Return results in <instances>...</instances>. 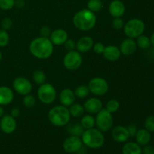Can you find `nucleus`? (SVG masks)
<instances>
[{
	"label": "nucleus",
	"mask_w": 154,
	"mask_h": 154,
	"mask_svg": "<svg viewBox=\"0 0 154 154\" xmlns=\"http://www.w3.org/2000/svg\"><path fill=\"white\" fill-rule=\"evenodd\" d=\"M29 51L35 57L41 60L48 59L54 52V45L48 38L38 37L32 41Z\"/></svg>",
	"instance_id": "f257e3e1"
},
{
	"label": "nucleus",
	"mask_w": 154,
	"mask_h": 154,
	"mask_svg": "<svg viewBox=\"0 0 154 154\" xmlns=\"http://www.w3.org/2000/svg\"><path fill=\"white\" fill-rule=\"evenodd\" d=\"M73 23L78 29L89 31L94 28L96 23V16L94 12L87 9H82L75 14Z\"/></svg>",
	"instance_id": "f03ea898"
},
{
	"label": "nucleus",
	"mask_w": 154,
	"mask_h": 154,
	"mask_svg": "<svg viewBox=\"0 0 154 154\" xmlns=\"http://www.w3.org/2000/svg\"><path fill=\"white\" fill-rule=\"evenodd\" d=\"M81 137L83 144L90 148H100L105 143V137L102 132L99 129L95 128L86 129Z\"/></svg>",
	"instance_id": "7ed1b4c3"
},
{
	"label": "nucleus",
	"mask_w": 154,
	"mask_h": 154,
	"mask_svg": "<svg viewBox=\"0 0 154 154\" xmlns=\"http://www.w3.org/2000/svg\"><path fill=\"white\" fill-rule=\"evenodd\" d=\"M71 114L67 107L57 105L51 108L48 112V119L56 126H64L70 120Z\"/></svg>",
	"instance_id": "20e7f679"
},
{
	"label": "nucleus",
	"mask_w": 154,
	"mask_h": 154,
	"mask_svg": "<svg viewBox=\"0 0 154 154\" xmlns=\"http://www.w3.org/2000/svg\"><path fill=\"white\" fill-rule=\"evenodd\" d=\"M124 32L129 38H137L143 34L145 29V24L143 20L137 18L129 20L123 26Z\"/></svg>",
	"instance_id": "39448f33"
},
{
	"label": "nucleus",
	"mask_w": 154,
	"mask_h": 154,
	"mask_svg": "<svg viewBox=\"0 0 154 154\" xmlns=\"http://www.w3.org/2000/svg\"><path fill=\"white\" fill-rule=\"evenodd\" d=\"M38 97L42 103L50 105L55 101L57 91L54 86L48 83H45L39 87L38 90Z\"/></svg>",
	"instance_id": "423d86ee"
},
{
	"label": "nucleus",
	"mask_w": 154,
	"mask_h": 154,
	"mask_svg": "<svg viewBox=\"0 0 154 154\" xmlns=\"http://www.w3.org/2000/svg\"><path fill=\"white\" fill-rule=\"evenodd\" d=\"M96 114L97 115L95 120L98 129H99L101 132L109 131L112 128L114 123L112 114L107 109H102Z\"/></svg>",
	"instance_id": "0eeeda50"
},
{
	"label": "nucleus",
	"mask_w": 154,
	"mask_h": 154,
	"mask_svg": "<svg viewBox=\"0 0 154 154\" xmlns=\"http://www.w3.org/2000/svg\"><path fill=\"white\" fill-rule=\"evenodd\" d=\"M88 88L90 92L96 96H101L106 94L109 89L108 82L104 78L96 77L90 80L89 82Z\"/></svg>",
	"instance_id": "6e6552de"
},
{
	"label": "nucleus",
	"mask_w": 154,
	"mask_h": 154,
	"mask_svg": "<svg viewBox=\"0 0 154 154\" xmlns=\"http://www.w3.org/2000/svg\"><path fill=\"white\" fill-rule=\"evenodd\" d=\"M83 62L81 54L78 51H69L63 58V65L70 71H75L81 66Z\"/></svg>",
	"instance_id": "1a4fd4ad"
},
{
	"label": "nucleus",
	"mask_w": 154,
	"mask_h": 154,
	"mask_svg": "<svg viewBox=\"0 0 154 154\" xmlns=\"http://www.w3.org/2000/svg\"><path fill=\"white\" fill-rule=\"evenodd\" d=\"M13 87L15 91L20 95L26 96L29 94L32 89L31 82L24 77H18L13 82Z\"/></svg>",
	"instance_id": "9d476101"
},
{
	"label": "nucleus",
	"mask_w": 154,
	"mask_h": 154,
	"mask_svg": "<svg viewBox=\"0 0 154 154\" xmlns=\"http://www.w3.org/2000/svg\"><path fill=\"white\" fill-rule=\"evenodd\" d=\"M83 142L80 137L71 135L68 137L63 142V149L69 153H75L82 147Z\"/></svg>",
	"instance_id": "9b49d317"
},
{
	"label": "nucleus",
	"mask_w": 154,
	"mask_h": 154,
	"mask_svg": "<svg viewBox=\"0 0 154 154\" xmlns=\"http://www.w3.org/2000/svg\"><path fill=\"white\" fill-rule=\"evenodd\" d=\"M17 122L14 117L9 114L3 115L0 120V129L4 133L11 134L16 129Z\"/></svg>",
	"instance_id": "f8f14e48"
},
{
	"label": "nucleus",
	"mask_w": 154,
	"mask_h": 154,
	"mask_svg": "<svg viewBox=\"0 0 154 154\" xmlns=\"http://www.w3.org/2000/svg\"><path fill=\"white\" fill-rule=\"evenodd\" d=\"M102 102L98 98H90L87 99L84 105V110L90 114L99 113L102 109Z\"/></svg>",
	"instance_id": "ddd939ff"
},
{
	"label": "nucleus",
	"mask_w": 154,
	"mask_h": 154,
	"mask_svg": "<svg viewBox=\"0 0 154 154\" xmlns=\"http://www.w3.org/2000/svg\"><path fill=\"white\" fill-rule=\"evenodd\" d=\"M111 135L113 139L119 143L126 142L130 137L127 128L123 126H117L114 127L111 132Z\"/></svg>",
	"instance_id": "4468645a"
},
{
	"label": "nucleus",
	"mask_w": 154,
	"mask_h": 154,
	"mask_svg": "<svg viewBox=\"0 0 154 154\" xmlns=\"http://www.w3.org/2000/svg\"><path fill=\"white\" fill-rule=\"evenodd\" d=\"M126 8L123 2L120 0H113L109 5L110 14L114 18L120 17L125 14Z\"/></svg>",
	"instance_id": "2eb2a0df"
},
{
	"label": "nucleus",
	"mask_w": 154,
	"mask_h": 154,
	"mask_svg": "<svg viewBox=\"0 0 154 154\" xmlns=\"http://www.w3.org/2000/svg\"><path fill=\"white\" fill-rule=\"evenodd\" d=\"M103 56L107 60L110 62H115L120 59L121 52L120 48L115 45H108L105 47L103 51Z\"/></svg>",
	"instance_id": "dca6fc26"
},
{
	"label": "nucleus",
	"mask_w": 154,
	"mask_h": 154,
	"mask_svg": "<svg viewBox=\"0 0 154 154\" xmlns=\"http://www.w3.org/2000/svg\"><path fill=\"white\" fill-rule=\"evenodd\" d=\"M50 40L52 42L53 45H64L65 42L68 39V33L62 29H58L51 32L50 35Z\"/></svg>",
	"instance_id": "f3484780"
},
{
	"label": "nucleus",
	"mask_w": 154,
	"mask_h": 154,
	"mask_svg": "<svg viewBox=\"0 0 154 154\" xmlns=\"http://www.w3.org/2000/svg\"><path fill=\"white\" fill-rule=\"evenodd\" d=\"M137 49V44L132 38L125 39L122 42L121 45L120 47V51L121 54L125 56H130L132 55L135 52Z\"/></svg>",
	"instance_id": "a211bd4d"
},
{
	"label": "nucleus",
	"mask_w": 154,
	"mask_h": 154,
	"mask_svg": "<svg viewBox=\"0 0 154 154\" xmlns=\"http://www.w3.org/2000/svg\"><path fill=\"white\" fill-rule=\"evenodd\" d=\"M75 93L69 88L64 89L60 94V101L63 106L70 107L75 101Z\"/></svg>",
	"instance_id": "6ab92c4d"
},
{
	"label": "nucleus",
	"mask_w": 154,
	"mask_h": 154,
	"mask_svg": "<svg viewBox=\"0 0 154 154\" xmlns=\"http://www.w3.org/2000/svg\"><path fill=\"white\" fill-rule=\"evenodd\" d=\"M94 42L93 38L89 36H84L81 38L76 43V48L78 52L87 53L93 48Z\"/></svg>",
	"instance_id": "aec40b11"
},
{
	"label": "nucleus",
	"mask_w": 154,
	"mask_h": 154,
	"mask_svg": "<svg viewBox=\"0 0 154 154\" xmlns=\"http://www.w3.org/2000/svg\"><path fill=\"white\" fill-rule=\"evenodd\" d=\"M14 99V93L9 87H0V105H9Z\"/></svg>",
	"instance_id": "412c9836"
},
{
	"label": "nucleus",
	"mask_w": 154,
	"mask_h": 154,
	"mask_svg": "<svg viewBox=\"0 0 154 154\" xmlns=\"http://www.w3.org/2000/svg\"><path fill=\"white\" fill-rule=\"evenodd\" d=\"M135 139L137 144L140 146H145L149 144L151 139V135L149 131L145 129H141L137 131L135 134Z\"/></svg>",
	"instance_id": "4be33fe9"
},
{
	"label": "nucleus",
	"mask_w": 154,
	"mask_h": 154,
	"mask_svg": "<svg viewBox=\"0 0 154 154\" xmlns=\"http://www.w3.org/2000/svg\"><path fill=\"white\" fill-rule=\"evenodd\" d=\"M123 154H142L141 146L135 142H128L122 149Z\"/></svg>",
	"instance_id": "5701e85b"
},
{
	"label": "nucleus",
	"mask_w": 154,
	"mask_h": 154,
	"mask_svg": "<svg viewBox=\"0 0 154 154\" xmlns=\"http://www.w3.org/2000/svg\"><path fill=\"white\" fill-rule=\"evenodd\" d=\"M68 132L71 134V135H75V136H81L84 133V129L81 126V123H73L70 124L67 128Z\"/></svg>",
	"instance_id": "b1692460"
},
{
	"label": "nucleus",
	"mask_w": 154,
	"mask_h": 154,
	"mask_svg": "<svg viewBox=\"0 0 154 154\" xmlns=\"http://www.w3.org/2000/svg\"><path fill=\"white\" fill-rule=\"evenodd\" d=\"M81 124L84 129H92V128L94 127L95 124H96V120L93 116L90 115V114H87V115L84 116L82 117L81 120Z\"/></svg>",
	"instance_id": "393cba45"
},
{
	"label": "nucleus",
	"mask_w": 154,
	"mask_h": 154,
	"mask_svg": "<svg viewBox=\"0 0 154 154\" xmlns=\"http://www.w3.org/2000/svg\"><path fill=\"white\" fill-rule=\"evenodd\" d=\"M69 111L72 116L75 117H79L84 114V108L80 104H72L70 106Z\"/></svg>",
	"instance_id": "a878e982"
},
{
	"label": "nucleus",
	"mask_w": 154,
	"mask_h": 154,
	"mask_svg": "<svg viewBox=\"0 0 154 154\" xmlns=\"http://www.w3.org/2000/svg\"><path fill=\"white\" fill-rule=\"evenodd\" d=\"M137 38L138 39H137L136 44L141 49L147 50L149 49L150 48V46H151L150 39L147 36L141 35H140Z\"/></svg>",
	"instance_id": "bb28decb"
},
{
	"label": "nucleus",
	"mask_w": 154,
	"mask_h": 154,
	"mask_svg": "<svg viewBox=\"0 0 154 154\" xmlns=\"http://www.w3.org/2000/svg\"><path fill=\"white\" fill-rule=\"evenodd\" d=\"M32 79L37 84L42 85L46 82L47 76L42 70H36L32 74Z\"/></svg>",
	"instance_id": "cd10ccee"
},
{
	"label": "nucleus",
	"mask_w": 154,
	"mask_h": 154,
	"mask_svg": "<svg viewBox=\"0 0 154 154\" xmlns=\"http://www.w3.org/2000/svg\"><path fill=\"white\" fill-rule=\"evenodd\" d=\"M75 95L76 97L79 98V99H84V98L87 97L90 93V90H89L88 87L85 85H81L76 87L75 90Z\"/></svg>",
	"instance_id": "c85d7f7f"
},
{
	"label": "nucleus",
	"mask_w": 154,
	"mask_h": 154,
	"mask_svg": "<svg viewBox=\"0 0 154 154\" xmlns=\"http://www.w3.org/2000/svg\"><path fill=\"white\" fill-rule=\"evenodd\" d=\"M103 7L102 0H89L87 2V8L93 12H98Z\"/></svg>",
	"instance_id": "c756f323"
},
{
	"label": "nucleus",
	"mask_w": 154,
	"mask_h": 154,
	"mask_svg": "<svg viewBox=\"0 0 154 154\" xmlns=\"http://www.w3.org/2000/svg\"><path fill=\"white\" fill-rule=\"evenodd\" d=\"M119 108H120V103H119L118 101L116 100V99H111L108 102L105 109H107L109 112L112 114V113L116 112L119 109Z\"/></svg>",
	"instance_id": "7c9ffc66"
},
{
	"label": "nucleus",
	"mask_w": 154,
	"mask_h": 154,
	"mask_svg": "<svg viewBox=\"0 0 154 154\" xmlns=\"http://www.w3.org/2000/svg\"><path fill=\"white\" fill-rule=\"evenodd\" d=\"M9 40H10V37L6 30L0 29V47L3 48L8 45Z\"/></svg>",
	"instance_id": "2f4dec72"
},
{
	"label": "nucleus",
	"mask_w": 154,
	"mask_h": 154,
	"mask_svg": "<svg viewBox=\"0 0 154 154\" xmlns=\"http://www.w3.org/2000/svg\"><path fill=\"white\" fill-rule=\"evenodd\" d=\"M23 103L24 106L26 108H31L35 105V97L32 95H26V96H24Z\"/></svg>",
	"instance_id": "473e14b6"
},
{
	"label": "nucleus",
	"mask_w": 154,
	"mask_h": 154,
	"mask_svg": "<svg viewBox=\"0 0 154 154\" xmlns=\"http://www.w3.org/2000/svg\"><path fill=\"white\" fill-rule=\"evenodd\" d=\"M15 0H0V8L2 10L8 11L14 6Z\"/></svg>",
	"instance_id": "72a5a7b5"
},
{
	"label": "nucleus",
	"mask_w": 154,
	"mask_h": 154,
	"mask_svg": "<svg viewBox=\"0 0 154 154\" xmlns=\"http://www.w3.org/2000/svg\"><path fill=\"white\" fill-rule=\"evenodd\" d=\"M144 127L145 129L150 132H154V116L150 115L146 118L144 122Z\"/></svg>",
	"instance_id": "f704fd0d"
},
{
	"label": "nucleus",
	"mask_w": 154,
	"mask_h": 154,
	"mask_svg": "<svg viewBox=\"0 0 154 154\" xmlns=\"http://www.w3.org/2000/svg\"><path fill=\"white\" fill-rule=\"evenodd\" d=\"M112 26L115 29L120 30L124 26V22L120 17H115L112 20Z\"/></svg>",
	"instance_id": "c9c22d12"
},
{
	"label": "nucleus",
	"mask_w": 154,
	"mask_h": 154,
	"mask_svg": "<svg viewBox=\"0 0 154 154\" xmlns=\"http://www.w3.org/2000/svg\"><path fill=\"white\" fill-rule=\"evenodd\" d=\"M12 25H13V23H12V20L10 19V18H4V19L2 20L1 23V26L2 29L4 30H8L10 29L12 27Z\"/></svg>",
	"instance_id": "e433bc0d"
},
{
	"label": "nucleus",
	"mask_w": 154,
	"mask_h": 154,
	"mask_svg": "<svg viewBox=\"0 0 154 154\" xmlns=\"http://www.w3.org/2000/svg\"><path fill=\"white\" fill-rule=\"evenodd\" d=\"M65 48L67 51H75V49L76 48V42L73 40V39H67L66 42L64 43Z\"/></svg>",
	"instance_id": "4c0bfd02"
},
{
	"label": "nucleus",
	"mask_w": 154,
	"mask_h": 154,
	"mask_svg": "<svg viewBox=\"0 0 154 154\" xmlns=\"http://www.w3.org/2000/svg\"><path fill=\"white\" fill-rule=\"evenodd\" d=\"M105 46L101 42H97L95 45H93V51H94L96 54H103V51L105 50Z\"/></svg>",
	"instance_id": "58836bf2"
},
{
	"label": "nucleus",
	"mask_w": 154,
	"mask_h": 154,
	"mask_svg": "<svg viewBox=\"0 0 154 154\" xmlns=\"http://www.w3.org/2000/svg\"><path fill=\"white\" fill-rule=\"evenodd\" d=\"M51 34V30L48 26H43L40 29V35L42 37L48 38Z\"/></svg>",
	"instance_id": "ea45409f"
},
{
	"label": "nucleus",
	"mask_w": 154,
	"mask_h": 154,
	"mask_svg": "<svg viewBox=\"0 0 154 154\" xmlns=\"http://www.w3.org/2000/svg\"><path fill=\"white\" fill-rule=\"evenodd\" d=\"M127 128L128 132H129V135L132 137L135 136V134H136L137 131H138V129H137V126H135V124H130L129 125V126Z\"/></svg>",
	"instance_id": "a19ab883"
},
{
	"label": "nucleus",
	"mask_w": 154,
	"mask_h": 154,
	"mask_svg": "<svg viewBox=\"0 0 154 154\" xmlns=\"http://www.w3.org/2000/svg\"><path fill=\"white\" fill-rule=\"evenodd\" d=\"M142 153L143 154H154V147L151 145H145Z\"/></svg>",
	"instance_id": "79ce46f5"
},
{
	"label": "nucleus",
	"mask_w": 154,
	"mask_h": 154,
	"mask_svg": "<svg viewBox=\"0 0 154 154\" xmlns=\"http://www.w3.org/2000/svg\"><path fill=\"white\" fill-rule=\"evenodd\" d=\"M26 3L24 0H15L14 5L17 6L18 8H23L25 6Z\"/></svg>",
	"instance_id": "37998d69"
},
{
	"label": "nucleus",
	"mask_w": 154,
	"mask_h": 154,
	"mask_svg": "<svg viewBox=\"0 0 154 154\" xmlns=\"http://www.w3.org/2000/svg\"><path fill=\"white\" fill-rule=\"evenodd\" d=\"M20 110L18 109V108H14L11 110V115L14 117H16L20 115Z\"/></svg>",
	"instance_id": "c03bdc74"
},
{
	"label": "nucleus",
	"mask_w": 154,
	"mask_h": 154,
	"mask_svg": "<svg viewBox=\"0 0 154 154\" xmlns=\"http://www.w3.org/2000/svg\"><path fill=\"white\" fill-rule=\"evenodd\" d=\"M150 39V43H151V45L154 48V32L151 35Z\"/></svg>",
	"instance_id": "a18cd8bd"
},
{
	"label": "nucleus",
	"mask_w": 154,
	"mask_h": 154,
	"mask_svg": "<svg viewBox=\"0 0 154 154\" xmlns=\"http://www.w3.org/2000/svg\"><path fill=\"white\" fill-rule=\"evenodd\" d=\"M4 113H5L4 109H3V108L2 107V105H0V118L4 115Z\"/></svg>",
	"instance_id": "49530a36"
},
{
	"label": "nucleus",
	"mask_w": 154,
	"mask_h": 154,
	"mask_svg": "<svg viewBox=\"0 0 154 154\" xmlns=\"http://www.w3.org/2000/svg\"><path fill=\"white\" fill-rule=\"evenodd\" d=\"M2 53H1V51H0V61L2 60Z\"/></svg>",
	"instance_id": "de8ad7c7"
}]
</instances>
